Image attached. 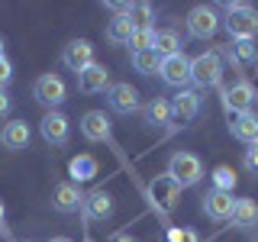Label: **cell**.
<instances>
[{
  "instance_id": "cell-4",
  "label": "cell",
  "mask_w": 258,
  "mask_h": 242,
  "mask_svg": "<svg viewBox=\"0 0 258 242\" xmlns=\"http://www.w3.org/2000/svg\"><path fill=\"white\" fill-rule=\"evenodd\" d=\"M145 194H149L152 207L161 210V213H168V210H174L177 204H181V184H177L168 171L158 174V177H152L149 188H145Z\"/></svg>"
},
{
  "instance_id": "cell-32",
  "label": "cell",
  "mask_w": 258,
  "mask_h": 242,
  "mask_svg": "<svg viewBox=\"0 0 258 242\" xmlns=\"http://www.w3.org/2000/svg\"><path fill=\"white\" fill-rule=\"evenodd\" d=\"M10 81H13V62L10 58H0V91H7Z\"/></svg>"
},
{
  "instance_id": "cell-9",
  "label": "cell",
  "mask_w": 258,
  "mask_h": 242,
  "mask_svg": "<svg viewBox=\"0 0 258 242\" xmlns=\"http://www.w3.org/2000/svg\"><path fill=\"white\" fill-rule=\"evenodd\" d=\"M158 75H161V81H165L168 87H174V91H184V87L190 84V58H187L184 52L168 55V58H161Z\"/></svg>"
},
{
  "instance_id": "cell-34",
  "label": "cell",
  "mask_w": 258,
  "mask_h": 242,
  "mask_svg": "<svg viewBox=\"0 0 258 242\" xmlns=\"http://www.w3.org/2000/svg\"><path fill=\"white\" fill-rule=\"evenodd\" d=\"M110 242H136V236H129V232H113Z\"/></svg>"
},
{
  "instance_id": "cell-25",
  "label": "cell",
  "mask_w": 258,
  "mask_h": 242,
  "mask_svg": "<svg viewBox=\"0 0 258 242\" xmlns=\"http://www.w3.org/2000/svg\"><path fill=\"white\" fill-rule=\"evenodd\" d=\"M155 52L161 58H168V55H177L181 52V36H177L174 29H155Z\"/></svg>"
},
{
  "instance_id": "cell-8",
  "label": "cell",
  "mask_w": 258,
  "mask_h": 242,
  "mask_svg": "<svg viewBox=\"0 0 258 242\" xmlns=\"http://www.w3.org/2000/svg\"><path fill=\"white\" fill-rule=\"evenodd\" d=\"M255 100H258V91L248 84V81H236V84L223 87V107H226V113H229V116L248 113Z\"/></svg>"
},
{
  "instance_id": "cell-3",
  "label": "cell",
  "mask_w": 258,
  "mask_h": 242,
  "mask_svg": "<svg viewBox=\"0 0 258 242\" xmlns=\"http://www.w3.org/2000/svg\"><path fill=\"white\" fill-rule=\"evenodd\" d=\"M168 174L181 184V191L194 188V184H200V177H204V161L194 155V152H174V155L168 158Z\"/></svg>"
},
{
  "instance_id": "cell-35",
  "label": "cell",
  "mask_w": 258,
  "mask_h": 242,
  "mask_svg": "<svg viewBox=\"0 0 258 242\" xmlns=\"http://www.w3.org/2000/svg\"><path fill=\"white\" fill-rule=\"evenodd\" d=\"M4 220H7V207H4V200H0V226H4Z\"/></svg>"
},
{
  "instance_id": "cell-2",
  "label": "cell",
  "mask_w": 258,
  "mask_h": 242,
  "mask_svg": "<svg viewBox=\"0 0 258 242\" xmlns=\"http://www.w3.org/2000/svg\"><path fill=\"white\" fill-rule=\"evenodd\" d=\"M190 84L197 87H220L223 84V55L220 52H200L190 58Z\"/></svg>"
},
{
  "instance_id": "cell-22",
  "label": "cell",
  "mask_w": 258,
  "mask_h": 242,
  "mask_svg": "<svg viewBox=\"0 0 258 242\" xmlns=\"http://www.w3.org/2000/svg\"><path fill=\"white\" fill-rule=\"evenodd\" d=\"M229 220L239 229H252V226H258V204L252 197H236V207H232Z\"/></svg>"
},
{
  "instance_id": "cell-6",
  "label": "cell",
  "mask_w": 258,
  "mask_h": 242,
  "mask_svg": "<svg viewBox=\"0 0 258 242\" xmlns=\"http://www.w3.org/2000/svg\"><path fill=\"white\" fill-rule=\"evenodd\" d=\"M220 26H223L220 13H216L213 7H207V4L194 7L187 13V36H194V39H213L216 32H220Z\"/></svg>"
},
{
  "instance_id": "cell-28",
  "label": "cell",
  "mask_w": 258,
  "mask_h": 242,
  "mask_svg": "<svg viewBox=\"0 0 258 242\" xmlns=\"http://www.w3.org/2000/svg\"><path fill=\"white\" fill-rule=\"evenodd\" d=\"M133 52H142V48H152L155 45V26H136V32H133Z\"/></svg>"
},
{
  "instance_id": "cell-38",
  "label": "cell",
  "mask_w": 258,
  "mask_h": 242,
  "mask_svg": "<svg viewBox=\"0 0 258 242\" xmlns=\"http://www.w3.org/2000/svg\"><path fill=\"white\" fill-rule=\"evenodd\" d=\"M84 242H94V239H84Z\"/></svg>"
},
{
  "instance_id": "cell-36",
  "label": "cell",
  "mask_w": 258,
  "mask_h": 242,
  "mask_svg": "<svg viewBox=\"0 0 258 242\" xmlns=\"http://www.w3.org/2000/svg\"><path fill=\"white\" fill-rule=\"evenodd\" d=\"M0 58H7V42H4V36H0Z\"/></svg>"
},
{
  "instance_id": "cell-23",
  "label": "cell",
  "mask_w": 258,
  "mask_h": 242,
  "mask_svg": "<svg viewBox=\"0 0 258 242\" xmlns=\"http://www.w3.org/2000/svg\"><path fill=\"white\" fill-rule=\"evenodd\" d=\"M68 174H71V181H75V184L91 181V177H97V158L87 155V152H81V155H75V158L68 161Z\"/></svg>"
},
{
  "instance_id": "cell-20",
  "label": "cell",
  "mask_w": 258,
  "mask_h": 242,
  "mask_svg": "<svg viewBox=\"0 0 258 242\" xmlns=\"http://www.w3.org/2000/svg\"><path fill=\"white\" fill-rule=\"evenodd\" d=\"M133 32H136L133 16H113V20L107 23V29H103V36H107L110 45H129L133 42Z\"/></svg>"
},
{
  "instance_id": "cell-26",
  "label": "cell",
  "mask_w": 258,
  "mask_h": 242,
  "mask_svg": "<svg viewBox=\"0 0 258 242\" xmlns=\"http://www.w3.org/2000/svg\"><path fill=\"white\" fill-rule=\"evenodd\" d=\"M133 68L139 71V75H155L161 68V55L155 48H142V52H133Z\"/></svg>"
},
{
  "instance_id": "cell-19",
  "label": "cell",
  "mask_w": 258,
  "mask_h": 242,
  "mask_svg": "<svg viewBox=\"0 0 258 242\" xmlns=\"http://www.w3.org/2000/svg\"><path fill=\"white\" fill-rule=\"evenodd\" d=\"M142 119L152 129H165L168 123H171V100H165V97H152L149 103H142Z\"/></svg>"
},
{
  "instance_id": "cell-14",
  "label": "cell",
  "mask_w": 258,
  "mask_h": 242,
  "mask_svg": "<svg viewBox=\"0 0 258 242\" xmlns=\"http://www.w3.org/2000/svg\"><path fill=\"white\" fill-rule=\"evenodd\" d=\"M204 213L210 216V220H216V223H223V220H229L232 216V207H236V197H232L229 191H207V197H204Z\"/></svg>"
},
{
  "instance_id": "cell-11",
  "label": "cell",
  "mask_w": 258,
  "mask_h": 242,
  "mask_svg": "<svg viewBox=\"0 0 258 242\" xmlns=\"http://www.w3.org/2000/svg\"><path fill=\"white\" fill-rule=\"evenodd\" d=\"M113 194L110 191H103V188H97L91 194H84V204H81V216H84L87 223H94V220H110L113 216Z\"/></svg>"
},
{
  "instance_id": "cell-17",
  "label": "cell",
  "mask_w": 258,
  "mask_h": 242,
  "mask_svg": "<svg viewBox=\"0 0 258 242\" xmlns=\"http://www.w3.org/2000/svg\"><path fill=\"white\" fill-rule=\"evenodd\" d=\"M78 91L81 94H103V91H110V71L103 68L100 62L87 65V68L78 75Z\"/></svg>"
},
{
  "instance_id": "cell-13",
  "label": "cell",
  "mask_w": 258,
  "mask_h": 242,
  "mask_svg": "<svg viewBox=\"0 0 258 242\" xmlns=\"http://www.w3.org/2000/svg\"><path fill=\"white\" fill-rule=\"evenodd\" d=\"M81 204H84V194H81V188L75 181H61L52 188V210L55 213H78Z\"/></svg>"
},
{
  "instance_id": "cell-12",
  "label": "cell",
  "mask_w": 258,
  "mask_h": 242,
  "mask_svg": "<svg viewBox=\"0 0 258 242\" xmlns=\"http://www.w3.org/2000/svg\"><path fill=\"white\" fill-rule=\"evenodd\" d=\"M61 65L68 71H75V75H81L87 65H94V45L87 42V39H71V42L61 48Z\"/></svg>"
},
{
  "instance_id": "cell-21",
  "label": "cell",
  "mask_w": 258,
  "mask_h": 242,
  "mask_svg": "<svg viewBox=\"0 0 258 242\" xmlns=\"http://www.w3.org/2000/svg\"><path fill=\"white\" fill-rule=\"evenodd\" d=\"M229 133L236 136L239 142H248L252 145L258 139V113H239V116H229Z\"/></svg>"
},
{
  "instance_id": "cell-37",
  "label": "cell",
  "mask_w": 258,
  "mask_h": 242,
  "mask_svg": "<svg viewBox=\"0 0 258 242\" xmlns=\"http://www.w3.org/2000/svg\"><path fill=\"white\" fill-rule=\"evenodd\" d=\"M48 242H71V239H68V236H52Z\"/></svg>"
},
{
  "instance_id": "cell-27",
  "label": "cell",
  "mask_w": 258,
  "mask_h": 242,
  "mask_svg": "<svg viewBox=\"0 0 258 242\" xmlns=\"http://www.w3.org/2000/svg\"><path fill=\"white\" fill-rule=\"evenodd\" d=\"M210 177H213V188L216 191H229L232 194V188H236V171H232L229 165H216Z\"/></svg>"
},
{
  "instance_id": "cell-29",
  "label": "cell",
  "mask_w": 258,
  "mask_h": 242,
  "mask_svg": "<svg viewBox=\"0 0 258 242\" xmlns=\"http://www.w3.org/2000/svg\"><path fill=\"white\" fill-rule=\"evenodd\" d=\"M168 242H204V239H200V232L187 229V226H181V229L171 226V229H168Z\"/></svg>"
},
{
  "instance_id": "cell-16",
  "label": "cell",
  "mask_w": 258,
  "mask_h": 242,
  "mask_svg": "<svg viewBox=\"0 0 258 242\" xmlns=\"http://www.w3.org/2000/svg\"><path fill=\"white\" fill-rule=\"evenodd\" d=\"M200 113V94L190 91V87H184V91H177L171 97V119L177 123H190V119H197Z\"/></svg>"
},
{
  "instance_id": "cell-10",
  "label": "cell",
  "mask_w": 258,
  "mask_h": 242,
  "mask_svg": "<svg viewBox=\"0 0 258 242\" xmlns=\"http://www.w3.org/2000/svg\"><path fill=\"white\" fill-rule=\"evenodd\" d=\"M39 133L48 145H64L71 136V119L61 110H45V116L39 119Z\"/></svg>"
},
{
  "instance_id": "cell-24",
  "label": "cell",
  "mask_w": 258,
  "mask_h": 242,
  "mask_svg": "<svg viewBox=\"0 0 258 242\" xmlns=\"http://www.w3.org/2000/svg\"><path fill=\"white\" fill-rule=\"evenodd\" d=\"M226 55L232 58V65H252L258 62V45H255V39H239V42H229Z\"/></svg>"
},
{
  "instance_id": "cell-18",
  "label": "cell",
  "mask_w": 258,
  "mask_h": 242,
  "mask_svg": "<svg viewBox=\"0 0 258 242\" xmlns=\"http://www.w3.org/2000/svg\"><path fill=\"white\" fill-rule=\"evenodd\" d=\"M32 139V129L26 119H10L4 129H0V145L4 149H10V152H20V149H26Z\"/></svg>"
},
{
  "instance_id": "cell-5",
  "label": "cell",
  "mask_w": 258,
  "mask_h": 242,
  "mask_svg": "<svg viewBox=\"0 0 258 242\" xmlns=\"http://www.w3.org/2000/svg\"><path fill=\"white\" fill-rule=\"evenodd\" d=\"M32 97H36V103H42L45 110H58L64 100H68V87H64L61 75H39L36 84H32Z\"/></svg>"
},
{
  "instance_id": "cell-1",
  "label": "cell",
  "mask_w": 258,
  "mask_h": 242,
  "mask_svg": "<svg viewBox=\"0 0 258 242\" xmlns=\"http://www.w3.org/2000/svg\"><path fill=\"white\" fill-rule=\"evenodd\" d=\"M223 10H226L223 26H226V32H229L232 42L258 36V13L248 4H223Z\"/></svg>"
},
{
  "instance_id": "cell-30",
  "label": "cell",
  "mask_w": 258,
  "mask_h": 242,
  "mask_svg": "<svg viewBox=\"0 0 258 242\" xmlns=\"http://www.w3.org/2000/svg\"><path fill=\"white\" fill-rule=\"evenodd\" d=\"M103 7H107L113 16H133V10H136V4H126V0H107Z\"/></svg>"
},
{
  "instance_id": "cell-7",
  "label": "cell",
  "mask_w": 258,
  "mask_h": 242,
  "mask_svg": "<svg viewBox=\"0 0 258 242\" xmlns=\"http://www.w3.org/2000/svg\"><path fill=\"white\" fill-rule=\"evenodd\" d=\"M107 107L119 116H133V113L142 110V100H139V91H136L129 81H119V84H110L107 91Z\"/></svg>"
},
{
  "instance_id": "cell-15",
  "label": "cell",
  "mask_w": 258,
  "mask_h": 242,
  "mask_svg": "<svg viewBox=\"0 0 258 242\" xmlns=\"http://www.w3.org/2000/svg\"><path fill=\"white\" fill-rule=\"evenodd\" d=\"M81 136L87 142H107L110 139V116L103 110H87L81 116Z\"/></svg>"
},
{
  "instance_id": "cell-33",
  "label": "cell",
  "mask_w": 258,
  "mask_h": 242,
  "mask_svg": "<svg viewBox=\"0 0 258 242\" xmlns=\"http://www.w3.org/2000/svg\"><path fill=\"white\" fill-rule=\"evenodd\" d=\"M10 110H13L10 94H7V91H0V119H4V116H10Z\"/></svg>"
},
{
  "instance_id": "cell-31",
  "label": "cell",
  "mask_w": 258,
  "mask_h": 242,
  "mask_svg": "<svg viewBox=\"0 0 258 242\" xmlns=\"http://www.w3.org/2000/svg\"><path fill=\"white\" fill-rule=\"evenodd\" d=\"M242 165H245L252 174H258V139L245 149V155H242Z\"/></svg>"
}]
</instances>
